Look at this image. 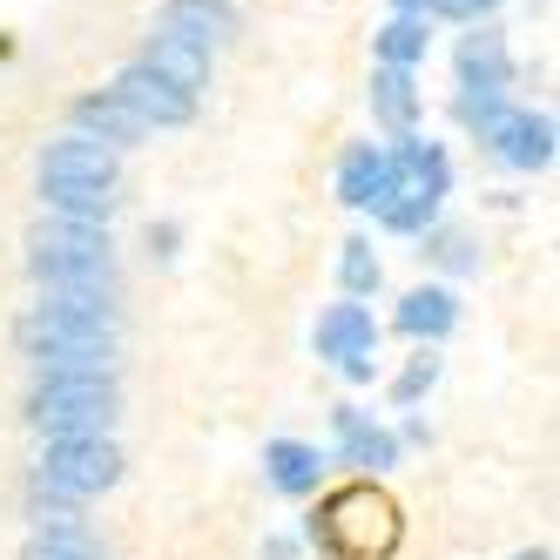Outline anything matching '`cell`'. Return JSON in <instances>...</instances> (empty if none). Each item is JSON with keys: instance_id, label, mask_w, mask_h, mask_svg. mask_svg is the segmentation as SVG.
<instances>
[{"instance_id": "obj_4", "label": "cell", "mask_w": 560, "mask_h": 560, "mask_svg": "<svg viewBox=\"0 0 560 560\" xmlns=\"http://www.w3.org/2000/svg\"><path fill=\"white\" fill-rule=\"evenodd\" d=\"M27 419L48 439H108L122 419V392L115 378H74V385H34Z\"/></svg>"}, {"instance_id": "obj_18", "label": "cell", "mask_w": 560, "mask_h": 560, "mask_svg": "<svg viewBox=\"0 0 560 560\" xmlns=\"http://www.w3.org/2000/svg\"><path fill=\"white\" fill-rule=\"evenodd\" d=\"M372 115H378L392 136H412V115H419L412 68H378V74H372Z\"/></svg>"}, {"instance_id": "obj_25", "label": "cell", "mask_w": 560, "mask_h": 560, "mask_svg": "<svg viewBox=\"0 0 560 560\" xmlns=\"http://www.w3.org/2000/svg\"><path fill=\"white\" fill-rule=\"evenodd\" d=\"M392 8H398V14H419V8H425V0H392Z\"/></svg>"}, {"instance_id": "obj_11", "label": "cell", "mask_w": 560, "mask_h": 560, "mask_svg": "<svg viewBox=\"0 0 560 560\" xmlns=\"http://www.w3.org/2000/svg\"><path fill=\"white\" fill-rule=\"evenodd\" d=\"M372 351H378V317L365 304H331L317 317V358L351 365V358H372Z\"/></svg>"}, {"instance_id": "obj_23", "label": "cell", "mask_w": 560, "mask_h": 560, "mask_svg": "<svg viewBox=\"0 0 560 560\" xmlns=\"http://www.w3.org/2000/svg\"><path fill=\"white\" fill-rule=\"evenodd\" d=\"M439 257H446L453 270H472V244H466V236H446V244H439Z\"/></svg>"}, {"instance_id": "obj_12", "label": "cell", "mask_w": 560, "mask_h": 560, "mask_svg": "<svg viewBox=\"0 0 560 560\" xmlns=\"http://www.w3.org/2000/svg\"><path fill=\"white\" fill-rule=\"evenodd\" d=\"M136 61H142L149 74H163V82H170V89H183L189 102H196V95H203V89H210V55H196L189 42H176V34H163V27H155V34H149V48H142Z\"/></svg>"}, {"instance_id": "obj_22", "label": "cell", "mask_w": 560, "mask_h": 560, "mask_svg": "<svg viewBox=\"0 0 560 560\" xmlns=\"http://www.w3.org/2000/svg\"><path fill=\"white\" fill-rule=\"evenodd\" d=\"M500 0H425L419 14H446V21H479V14H493Z\"/></svg>"}, {"instance_id": "obj_3", "label": "cell", "mask_w": 560, "mask_h": 560, "mask_svg": "<svg viewBox=\"0 0 560 560\" xmlns=\"http://www.w3.org/2000/svg\"><path fill=\"white\" fill-rule=\"evenodd\" d=\"M115 479H122V446L115 439H48L42 459H34V500L82 506L108 493Z\"/></svg>"}, {"instance_id": "obj_5", "label": "cell", "mask_w": 560, "mask_h": 560, "mask_svg": "<svg viewBox=\"0 0 560 560\" xmlns=\"http://www.w3.org/2000/svg\"><path fill=\"white\" fill-rule=\"evenodd\" d=\"M479 142H493V155L513 170H547L553 163V122L534 108H513V102L479 122Z\"/></svg>"}, {"instance_id": "obj_10", "label": "cell", "mask_w": 560, "mask_h": 560, "mask_svg": "<svg viewBox=\"0 0 560 560\" xmlns=\"http://www.w3.org/2000/svg\"><path fill=\"white\" fill-rule=\"evenodd\" d=\"M68 129L74 136H89V142H102V149H115V155H122V149H136L149 129L136 122V115L122 108V102H115L108 89H95V95H82V102H74L68 108Z\"/></svg>"}, {"instance_id": "obj_21", "label": "cell", "mask_w": 560, "mask_h": 560, "mask_svg": "<svg viewBox=\"0 0 560 560\" xmlns=\"http://www.w3.org/2000/svg\"><path fill=\"white\" fill-rule=\"evenodd\" d=\"M432 378H439V358H432V351H419L412 365H406V378L392 385V398H398V406H412V398H419V392H425Z\"/></svg>"}, {"instance_id": "obj_7", "label": "cell", "mask_w": 560, "mask_h": 560, "mask_svg": "<svg viewBox=\"0 0 560 560\" xmlns=\"http://www.w3.org/2000/svg\"><path fill=\"white\" fill-rule=\"evenodd\" d=\"M42 183H89V189H115V183H122V155L68 129V136H55V142L42 149Z\"/></svg>"}, {"instance_id": "obj_13", "label": "cell", "mask_w": 560, "mask_h": 560, "mask_svg": "<svg viewBox=\"0 0 560 560\" xmlns=\"http://www.w3.org/2000/svg\"><path fill=\"white\" fill-rule=\"evenodd\" d=\"M264 479L284 500H304V493H317V479H325V453L304 446V439H270L264 446Z\"/></svg>"}, {"instance_id": "obj_19", "label": "cell", "mask_w": 560, "mask_h": 560, "mask_svg": "<svg viewBox=\"0 0 560 560\" xmlns=\"http://www.w3.org/2000/svg\"><path fill=\"white\" fill-rule=\"evenodd\" d=\"M432 48V34H425V14H392L378 27V61L385 68H419Z\"/></svg>"}, {"instance_id": "obj_14", "label": "cell", "mask_w": 560, "mask_h": 560, "mask_svg": "<svg viewBox=\"0 0 560 560\" xmlns=\"http://www.w3.org/2000/svg\"><path fill=\"white\" fill-rule=\"evenodd\" d=\"M459 82H466V102H500L513 68H506V48L500 34H472V42L459 48Z\"/></svg>"}, {"instance_id": "obj_20", "label": "cell", "mask_w": 560, "mask_h": 560, "mask_svg": "<svg viewBox=\"0 0 560 560\" xmlns=\"http://www.w3.org/2000/svg\"><path fill=\"white\" fill-rule=\"evenodd\" d=\"M338 284H345V298H365V291H378V257H372V244H365V236H351V244L338 250Z\"/></svg>"}, {"instance_id": "obj_2", "label": "cell", "mask_w": 560, "mask_h": 560, "mask_svg": "<svg viewBox=\"0 0 560 560\" xmlns=\"http://www.w3.org/2000/svg\"><path fill=\"white\" fill-rule=\"evenodd\" d=\"M27 270L42 277V291H95V298H122V277H115L108 230L34 223V230H27Z\"/></svg>"}, {"instance_id": "obj_15", "label": "cell", "mask_w": 560, "mask_h": 560, "mask_svg": "<svg viewBox=\"0 0 560 560\" xmlns=\"http://www.w3.org/2000/svg\"><path fill=\"white\" fill-rule=\"evenodd\" d=\"M459 325V298L446 291V284H419V291H406L398 298V331L406 338H425V345H439Z\"/></svg>"}, {"instance_id": "obj_1", "label": "cell", "mask_w": 560, "mask_h": 560, "mask_svg": "<svg viewBox=\"0 0 560 560\" xmlns=\"http://www.w3.org/2000/svg\"><path fill=\"white\" fill-rule=\"evenodd\" d=\"M406 540V513L378 479H345L311 513V547L325 560H392Z\"/></svg>"}, {"instance_id": "obj_6", "label": "cell", "mask_w": 560, "mask_h": 560, "mask_svg": "<svg viewBox=\"0 0 560 560\" xmlns=\"http://www.w3.org/2000/svg\"><path fill=\"white\" fill-rule=\"evenodd\" d=\"M108 95L122 102L142 129H183L189 115H196V102L183 95V89H170L163 74H149L142 61H129V68H115V82H108Z\"/></svg>"}, {"instance_id": "obj_26", "label": "cell", "mask_w": 560, "mask_h": 560, "mask_svg": "<svg viewBox=\"0 0 560 560\" xmlns=\"http://www.w3.org/2000/svg\"><path fill=\"white\" fill-rule=\"evenodd\" d=\"M513 560H553V553L547 547H527V553H513Z\"/></svg>"}, {"instance_id": "obj_24", "label": "cell", "mask_w": 560, "mask_h": 560, "mask_svg": "<svg viewBox=\"0 0 560 560\" xmlns=\"http://www.w3.org/2000/svg\"><path fill=\"white\" fill-rule=\"evenodd\" d=\"M338 372H345V378H351V385H365V378H372V372H378V365H372V358H351V365H338Z\"/></svg>"}, {"instance_id": "obj_9", "label": "cell", "mask_w": 560, "mask_h": 560, "mask_svg": "<svg viewBox=\"0 0 560 560\" xmlns=\"http://www.w3.org/2000/svg\"><path fill=\"white\" fill-rule=\"evenodd\" d=\"M338 203H351V210H385L392 203V149H378V142L345 149V163H338Z\"/></svg>"}, {"instance_id": "obj_17", "label": "cell", "mask_w": 560, "mask_h": 560, "mask_svg": "<svg viewBox=\"0 0 560 560\" xmlns=\"http://www.w3.org/2000/svg\"><path fill=\"white\" fill-rule=\"evenodd\" d=\"M338 453H345V466L385 472V466H398V439H392V432H378V425H365V412L338 406Z\"/></svg>"}, {"instance_id": "obj_16", "label": "cell", "mask_w": 560, "mask_h": 560, "mask_svg": "<svg viewBox=\"0 0 560 560\" xmlns=\"http://www.w3.org/2000/svg\"><path fill=\"white\" fill-rule=\"evenodd\" d=\"M42 210H48V223H82V230H108L115 189H89V183H42Z\"/></svg>"}, {"instance_id": "obj_8", "label": "cell", "mask_w": 560, "mask_h": 560, "mask_svg": "<svg viewBox=\"0 0 560 560\" xmlns=\"http://www.w3.org/2000/svg\"><path fill=\"white\" fill-rule=\"evenodd\" d=\"M163 34L189 42L196 55L230 48L236 42V8L230 0H163Z\"/></svg>"}]
</instances>
